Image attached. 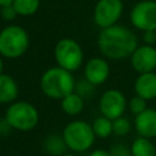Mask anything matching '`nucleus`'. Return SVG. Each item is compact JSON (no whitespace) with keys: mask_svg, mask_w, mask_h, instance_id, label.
<instances>
[{"mask_svg":"<svg viewBox=\"0 0 156 156\" xmlns=\"http://www.w3.org/2000/svg\"><path fill=\"white\" fill-rule=\"evenodd\" d=\"M98 48L105 57L121 60L130 57L138 48V38L129 28L113 24L101 29L98 37Z\"/></svg>","mask_w":156,"mask_h":156,"instance_id":"f257e3e1","label":"nucleus"},{"mask_svg":"<svg viewBox=\"0 0 156 156\" xmlns=\"http://www.w3.org/2000/svg\"><path fill=\"white\" fill-rule=\"evenodd\" d=\"M76 82L72 72L56 66L46 69L40 78V89L50 99L61 100L74 91Z\"/></svg>","mask_w":156,"mask_h":156,"instance_id":"f03ea898","label":"nucleus"},{"mask_svg":"<svg viewBox=\"0 0 156 156\" xmlns=\"http://www.w3.org/2000/svg\"><path fill=\"white\" fill-rule=\"evenodd\" d=\"M29 46V35L20 26H7L0 32V55L6 58H18Z\"/></svg>","mask_w":156,"mask_h":156,"instance_id":"7ed1b4c3","label":"nucleus"},{"mask_svg":"<svg viewBox=\"0 0 156 156\" xmlns=\"http://www.w3.org/2000/svg\"><path fill=\"white\" fill-rule=\"evenodd\" d=\"M4 118L12 129L28 132L37 127L39 122V113L30 102L15 101L7 107Z\"/></svg>","mask_w":156,"mask_h":156,"instance_id":"20e7f679","label":"nucleus"},{"mask_svg":"<svg viewBox=\"0 0 156 156\" xmlns=\"http://www.w3.org/2000/svg\"><path fill=\"white\" fill-rule=\"evenodd\" d=\"M62 138L69 150L83 152L93 146L95 141V133L91 124H89L88 122L73 121L65 127Z\"/></svg>","mask_w":156,"mask_h":156,"instance_id":"39448f33","label":"nucleus"},{"mask_svg":"<svg viewBox=\"0 0 156 156\" xmlns=\"http://www.w3.org/2000/svg\"><path fill=\"white\" fill-rule=\"evenodd\" d=\"M54 56L57 66L73 72L77 71L83 63V49L71 38H63L57 41L54 49Z\"/></svg>","mask_w":156,"mask_h":156,"instance_id":"423d86ee","label":"nucleus"},{"mask_svg":"<svg viewBox=\"0 0 156 156\" xmlns=\"http://www.w3.org/2000/svg\"><path fill=\"white\" fill-rule=\"evenodd\" d=\"M129 20L141 32L156 30V1L143 0L136 2L129 13Z\"/></svg>","mask_w":156,"mask_h":156,"instance_id":"0eeeda50","label":"nucleus"},{"mask_svg":"<svg viewBox=\"0 0 156 156\" xmlns=\"http://www.w3.org/2000/svg\"><path fill=\"white\" fill-rule=\"evenodd\" d=\"M123 12L122 0H99L94 9V22L98 27L107 28L117 23Z\"/></svg>","mask_w":156,"mask_h":156,"instance_id":"6e6552de","label":"nucleus"},{"mask_svg":"<svg viewBox=\"0 0 156 156\" xmlns=\"http://www.w3.org/2000/svg\"><path fill=\"white\" fill-rule=\"evenodd\" d=\"M127 100L123 93L118 89H107L102 93L100 101H99V108L102 116L115 119L117 117L123 116V112L127 107Z\"/></svg>","mask_w":156,"mask_h":156,"instance_id":"1a4fd4ad","label":"nucleus"},{"mask_svg":"<svg viewBox=\"0 0 156 156\" xmlns=\"http://www.w3.org/2000/svg\"><path fill=\"white\" fill-rule=\"evenodd\" d=\"M130 63L135 72L147 73L156 68V49L152 45H140L130 55Z\"/></svg>","mask_w":156,"mask_h":156,"instance_id":"9d476101","label":"nucleus"},{"mask_svg":"<svg viewBox=\"0 0 156 156\" xmlns=\"http://www.w3.org/2000/svg\"><path fill=\"white\" fill-rule=\"evenodd\" d=\"M84 76L93 85H101L110 76V66L102 57H93L84 66Z\"/></svg>","mask_w":156,"mask_h":156,"instance_id":"9b49d317","label":"nucleus"},{"mask_svg":"<svg viewBox=\"0 0 156 156\" xmlns=\"http://www.w3.org/2000/svg\"><path fill=\"white\" fill-rule=\"evenodd\" d=\"M134 127L140 136L149 139L156 138V110L146 107L143 112L136 115Z\"/></svg>","mask_w":156,"mask_h":156,"instance_id":"f8f14e48","label":"nucleus"},{"mask_svg":"<svg viewBox=\"0 0 156 156\" xmlns=\"http://www.w3.org/2000/svg\"><path fill=\"white\" fill-rule=\"evenodd\" d=\"M135 94L145 100H152L156 98V73L147 72L140 73L134 83Z\"/></svg>","mask_w":156,"mask_h":156,"instance_id":"ddd939ff","label":"nucleus"},{"mask_svg":"<svg viewBox=\"0 0 156 156\" xmlns=\"http://www.w3.org/2000/svg\"><path fill=\"white\" fill-rule=\"evenodd\" d=\"M18 95L16 80L5 73L0 74V104H12Z\"/></svg>","mask_w":156,"mask_h":156,"instance_id":"4468645a","label":"nucleus"},{"mask_svg":"<svg viewBox=\"0 0 156 156\" xmlns=\"http://www.w3.org/2000/svg\"><path fill=\"white\" fill-rule=\"evenodd\" d=\"M61 108L68 116H77L84 108V99L78 93H71L61 99Z\"/></svg>","mask_w":156,"mask_h":156,"instance_id":"2eb2a0df","label":"nucleus"},{"mask_svg":"<svg viewBox=\"0 0 156 156\" xmlns=\"http://www.w3.org/2000/svg\"><path fill=\"white\" fill-rule=\"evenodd\" d=\"M132 156H156V146L151 139L138 136L130 146Z\"/></svg>","mask_w":156,"mask_h":156,"instance_id":"dca6fc26","label":"nucleus"},{"mask_svg":"<svg viewBox=\"0 0 156 156\" xmlns=\"http://www.w3.org/2000/svg\"><path fill=\"white\" fill-rule=\"evenodd\" d=\"M66 143L62 136L58 135H49L44 141V149L49 155L52 156H61L65 154Z\"/></svg>","mask_w":156,"mask_h":156,"instance_id":"f3484780","label":"nucleus"},{"mask_svg":"<svg viewBox=\"0 0 156 156\" xmlns=\"http://www.w3.org/2000/svg\"><path fill=\"white\" fill-rule=\"evenodd\" d=\"M91 127H93V130L95 133V136H99L101 139L108 138L113 133V129H112V119H110V118H107L105 116H101V117L95 118V121L93 122Z\"/></svg>","mask_w":156,"mask_h":156,"instance_id":"a211bd4d","label":"nucleus"},{"mask_svg":"<svg viewBox=\"0 0 156 156\" xmlns=\"http://www.w3.org/2000/svg\"><path fill=\"white\" fill-rule=\"evenodd\" d=\"M12 5H13L17 15L32 16L38 11L40 0H13Z\"/></svg>","mask_w":156,"mask_h":156,"instance_id":"6ab92c4d","label":"nucleus"},{"mask_svg":"<svg viewBox=\"0 0 156 156\" xmlns=\"http://www.w3.org/2000/svg\"><path fill=\"white\" fill-rule=\"evenodd\" d=\"M112 129H113V133L119 136L127 135L130 132V122L128 118H126L123 116L117 117V118L112 119Z\"/></svg>","mask_w":156,"mask_h":156,"instance_id":"aec40b11","label":"nucleus"},{"mask_svg":"<svg viewBox=\"0 0 156 156\" xmlns=\"http://www.w3.org/2000/svg\"><path fill=\"white\" fill-rule=\"evenodd\" d=\"M128 107H129L130 112L136 116V115H139L140 112H143L146 108V100L143 99L139 95H135L128 101Z\"/></svg>","mask_w":156,"mask_h":156,"instance_id":"412c9836","label":"nucleus"},{"mask_svg":"<svg viewBox=\"0 0 156 156\" xmlns=\"http://www.w3.org/2000/svg\"><path fill=\"white\" fill-rule=\"evenodd\" d=\"M0 12H1L2 20H5V21H12L17 16V12H16V10H15V7H13L12 4L11 5H6V6H2Z\"/></svg>","mask_w":156,"mask_h":156,"instance_id":"4be33fe9","label":"nucleus"},{"mask_svg":"<svg viewBox=\"0 0 156 156\" xmlns=\"http://www.w3.org/2000/svg\"><path fill=\"white\" fill-rule=\"evenodd\" d=\"M110 154L111 156H132L130 149L126 147L124 145L121 144H116L110 149Z\"/></svg>","mask_w":156,"mask_h":156,"instance_id":"5701e85b","label":"nucleus"},{"mask_svg":"<svg viewBox=\"0 0 156 156\" xmlns=\"http://www.w3.org/2000/svg\"><path fill=\"white\" fill-rule=\"evenodd\" d=\"M93 87H94V85H93L91 83H89V82L85 79L84 82H79V84L76 85L74 89H77L76 93H78L79 95H82V96L84 98L87 94H90V89H91Z\"/></svg>","mask_w":156,"mask_h":156,"instance_id":"b1692460","label":"nucleus"},{"mask_svg":"<svg viewBox=\"0 0 156 156\" xmlns=\"http://www.w3.org/2000/svg\"><path fill=\"white\" fill-rule=\"evenodd\" d=\"M143 40L147 45H152L156 43V30H146L143 34Z\"/></svg>","mask_w":156,"mask_h":156,"instance_id":"393cba45","label":"nucleus"},{"mask_svg":"<svg viewBox=\"0 0 156 156\" xmlns=\"http://www.w3.org/2000/svg\"><path fill=\"white\" fill-rule=\"evenodd\" d=\"M89 156H111V154H110V151H107V150H104V149H96V150L91 151Z\"/></svg>","mask_w":156,"mask_h":156,"instance_id":"a878e982","label":"nucleus"},{"mask_svg":"<svg viewBox=\"0 0 156 156\" xmlns=\"http://www.w3.org/2000/svg\"><path fill=\"white\" fill-rule=\"evenodd\" d=\"M13 2V0H0V7L6 6V5H11Z\"/></svg>","mask_w":156,"mask_h":156,"instance_id":"bb28decb","label":"nucleus"},{"mask_svg":"<svg viewBox=\"0 0 156 156\" xmlns=\"http://www.w3.org/2000/svg\"><path fill=\"white\" fill-rule=\"evenodd\" d=\"M2 71H4V62H2V58L0 56V74L2 73Z\"/></svg>","mask_w":156,"mask_h":156,"instance_id":"cd10ccee","label":"nucleus"},{"mask_svg":"<svg viewBox=\"0 0 156 156\" xmlns=\"http://www.w3.org/2000/svg\"><path fill=\"white\" fill-rule=\"evenodd\" d=\"M61 156H77V155H74V154H63Z\"/></svg>","mask_w":156,"mask_h":156,"instance_id":"c85d7f7f","label":"nucleus"}]
</instances>
